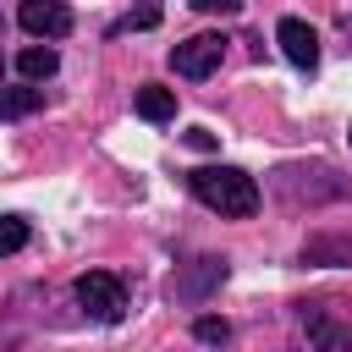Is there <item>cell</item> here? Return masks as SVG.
Instances as JSON below:
<instances>
[{"mask_svg": "<svg viewBox=\"0 0 352 352\" xmlns=\"http://www.w3.org/2000/svg\"><path fill=\"white\" fill-rule=\"evenodd\" d=\"M192 182V192H198V204H209L214 214H226V220H248V214H258V182L248 176V170H236V165H204V170H192L187 176Z\"/></svg>", "mask_w": 352, "mask_h": 352, "instance_id": "6da1fadb", "label": "cell"}, {"mask_svg": "<svg viewBox=\"0 0 352 352\" xmlns=\"http://www.w3.org/2000/svg\"><path fill=\"white\" fill-rule=\"evenodd\" d=\"M77 302H82V314H94L99 324H116V319L126 314V286H121L110 270H88V275H77Z\"/></svg>", "mask_w": 352, "mask_h": 352, "instance_id": "7a4b0ae2", "label": "cell"}, {"mask_svg": "<svg viewBox=\"0 0 352 352\" xmlns=\"http://www.w3.org/2000/svg\"><path fill=\"white\" fill-rule=\"evenodd\" d=\"M220 55H226V38L220 33H192V38H182L176 50H170V66H176V77H209L214 66H220Z\"/></svg>", "mask_w": 352, "mask_h": 352, "instance_id": "3957f363", "label": "cell"}, {"mask_svg": "<svg viewBox=\"0 0 352 352\" xmlns=\"http://www.w3.org/2000/svg\"><path fill=\"white\" fill-rule=\"evenodd\" d=\"M16 22L33 38H66L72 33V6L66 0H22L16 6Z\"/></svg>", "mask_w": 352, "mask_h": 352, "instance_id": "277c9868", "label": "cell"}, {"mask_svg": "<svg viewBox=\"0 0 352 352\" xmlns=\"http://www.w3.org/2000/svg\"><path fill=\"white\" fill-rule=\"evenodd\" d=\"M220 280H226V258H198L187 275L170 280V297H176V302H204Z\"/></svg>", "mask_w": 352, "mask_h": 352, "instance_id": "5b68a950", "label": "cell"}, {"mask_svg": "<svg viewBox=\"0 0 352 352\" xmlns=\"http://www.w3.org/2000/svg\"><path fill=\"white\" fill-rule=\"evenodd\" d=\"M275 38H280V50H286V60H292V66H302V72H314V66H319V33H314L308 22L286 16V22L275 28Z\"/></svg>", "mask_w": 352, "mask_h": 352, "instance_id": "8992f818", "label": "cell"}, {"mask_svg": "<svg viewBox=\"0 0 352 352\" xmlns=\"http://www.w3.org/2000/svg\"><path fill=\"white\" fill-rule=\"evenodd\" d=\"M44 104V88L38 82H22V88H0V121H22Z\"/></svg>", "mask_w": 352, "mask_h": 352, "instance_id": "52a82bcc", "label": "cell"}, {"mask_svg": "<svg viewBox=\"0 0 352 352\" xmlns=\"http://www.w3.org/2000/svg\"><path fill=\"white\" fill-rule=\"evenodd\" d=\"M55 66H60V55H55L50 44H28V50L16 55V72H22L28 82H44V77H55Z\"/></svg>", "mask_w": 352, "mask_h": 352, "instance_id": "ba28073f", "label": "cell"}, {"mask_svg": "<svg viewBox=\"0 0 352 352\" xmlns=\"http://www.w3.org/2000/svg\"><path fill=\"white\" fill-rule=\"evenodd\" d=\"M138 116H143V121H170V116H176V94L160 88V82H143V88H138Z\"/></svg>", "mask_w": 352, "mask_h": 352, "instance_id": "9c48e42d", "label": "cell"}, {"mask_svg": "<svg viewBox=\"0 0 352 352\" xmlns=\"http://www.w3.org/2000/svg\"><path fill=\"white\" fill-rule=\"evenodd\" d=\"M302 264H352V242L346 236H314L302 248Z\"/></svg>", "mask_w": 352, "mask_h": 352, "instance_id": "30bf717a", "label": "cell"}, {"mask_svg": "<svg viewBox=\"0 0 352 352\" xmlns=\"http://www.w3.org/2000/svg\"><path fill=\"white\" fill-rule=\"evenodd\" d=\"M302 319H308V336L319 346H352V324H330L324 314H302Z\"/></svg>", "mask_w": 352, "mask_h": 352, "instance_id": "8fae6325", "label": "cell"}, {"mask_svg": "<svg viewBox=\"0 0 352 352\" xmlns=\"http://www.w3.org/2000/svg\"><path fill=\"white\" fill-rule=\"evenodd\" d=\"M16 248H28V220L22 214H0V258L16 253Z\"/></svg>", "mask_w": 352, "mask_h": 352, "instance_id": "7c38bea8", "label": "cell"}, {"mask_svg": "<svg viewBox=\"0 0 352 352\" xmlns=\"http://www.w3.org/2000/svg\"><path fill=\"white\" fill-rule=\"evenodd\" d=\"M154 22H160V0H143V6H138V11H132V16L121 22V28H132V33H143V28H154Z\"/></svg>", "mask_w": 352, "mask_h": 352, "instance_id": "4fadbf2b", "label": "cell"}, {"mask_svg": "<svg viewBox=\"0 0 352 352\" xmlns=\"http://www.w3.org/2000/svg\"><path fill=\"white\" fill-rule=\"evenodd\" d=\"M192 336H198V341H226V336H231V324H226V319H214V314H204V319L192 324Z\"/></svg>", "mask_w": 352, "mask_h": 352, "instance_id": "5bb4252c", "label": "cell"}, {"mask_svg": "<svg viewBox=\"0 0 352 352\" xmlns=\"http://www.w3.org/2000/svg\"><path fill=\"white\" fill-rule=\"evenodd\" d=\"M192 11H220V16H231V11H242V0H192Z\"/></svg>", "mask_w": 352, "mask_h": 352, "instance_id": "9a60e30c", "label": "cell"}, {"mask_svg": "<svg viewBox=\"0 0 352 352\" xmlns=\"http://www.w3.org/2000/svg\"><path fill=\"white\" fill-rule=\"evenodd\" d=\"M187 143H192V148H214V132H209V126H192Z\"/></svg>", "mask_w": 352, "mask_h": 352, "instance_id": "2e32d148", "label": "cell"}, {"mask_svg": "<svg viewBox=\"0 0 352 352\" xmlns=\"http://www.w3.org/2000/svg\"><path fill=\"white\" fill-rule=\"evenodd\" d=\"M0 72H6V60H0Z\"/></svg>", "mask_w": 352, "mask_h": 352, "instance_id": "e0dca14e", "label": "cell"}]
</instances>
